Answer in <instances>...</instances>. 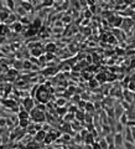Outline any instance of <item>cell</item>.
Segmentation results:
<instances>
[{"mask_svg":"<svg viewBox=\"0 0 135 149\" xmlns=\"http://www.w3.org/2000/svg\"><path fill=\"white\" fill-rule=\"evenodd\" d=\"M91 147H92V149H102L100 146H99V142H94Z\"/></svg>","mask_w":135,"mask_h":149,"instance_id":"4dcf8cb0","label":"cell"},{"mask_svg":"<svg viewBox=\"0 0 135 149\" xmlns=\"http://www.w3.org/2000/svg\"><path fill=\"white\" fill-rule=\"evenodd\" d=\"M108 42L110 44H113V42H115V37H113V36H110L109 39H108Z\"/></svg>","mask_w":135,"mask_h":149,"instance_id":"74e56055","label":"cell"},{"mask_svg":"<svg viewBox=\"0 0 135 149\" xmlns=\"http://www.w3.org/2000/svg\"><path fill=\"white\" fill-rule=\"evenodd\" d=\"M123 143H124V137L121 133H115L113 135V144L115 149H121Z\"/></svg>","mask_w":135,"mask_h":149,"instance_id":"3957f363","label":"cell"},{"mask_svg":"<svg viewBox=\"0 0 135 149\" xmlns=\"http://www.w3.org/2000/svg\"><path fill=\"white\" fill-rule=\"evenodd\" d=\"M84 107H85V109H87V111H94V106H93L92 103H89V102L85 103Z\"/></svg>","mask_w":135,"mask_h":149,"instance_id":"d4e9b609","label":"cell"},{"mask_svg":"<svg viewBox=\"0 0 135 149\" xmlns=\"http://www.w3.org/2000/svg\"><path fill=\"white\" fill-rule=\"evenodd\" d=\"M14 67H15V70L22 68V61H15L14 62Z\"/></svg>","mask_w":135,"mask_h":149,"instance_id":"603a6c76","label":"cell"},{"mask_svg":"<svg viewBox=\"0 0 135 149\" xmlns=\"http://www.w3.org/2000/svg\"><path fill=\"white\" fill-rule=\"evenodd\" d=\"M89 86L91 87H97L98 86V81L97 80H91L89 81Z\"/></svg>","mask_w":135,"mask_h":149,"instance_id":"f546056e","label":"cell"},{"mask_svg":"<svg viewBox=\"0 0 135 149\" xmlns=\"http://www.w3.org/2000/svg\"><path fill=\"white\" fill-rule=\"evenodd\" d=\"M45 50H46V52H55V50H56V44L55 42H48L46 44V46H45Z\"/></svg>","mask_w":135,"mask_h":149,"instance_id":"7c38bea8","label":"cell"},{"mask_svg":"<svg viewBox=\"0 0 135 149\" xmlns=\"http://www.w3.org/2000/svg\"><path fill=\"white\" fill-rule=\"evenodd\" d=\"M34 29H36V30H39V29L42 26V21H41V19L40 18H36L34 21H32V25H31Z\"/></svg>","mask_w":135,"mask_h":149,"instance_id":"5bb4252c","label":"cell"},{"mask_svg":"<svg viewBox=\"0 0 135 149\" xmlns=\"http://www.w3.org/2000/svg\"><path fill=\"white\" fill-rule=\"evenodd\" d=\"M35 98L37 99L40 103L42 105H46L50 101V97H51V92L46 88V86H37V88L35 91Z\"/></svg>","mask_w":135,"mask_h":149,"instance_id":"6da1fadb","label":"cell"},{"mask_svg":"<svg viewBox=\"0 0 135 149\" xmlns=\"http://www.w3.org/2000/svg\"><path fill=\"white\" fill-rule=\"evenodd\" d=\"M9 31H10V29H9V26H7L6 24H4V23L0 24V35H1V36H5Z\"/></svg>","mask_w":135,"mask_h":149,"instance_id":"30bf717a","label":"cell"},{"mask_svg":"<svg viewBox=\"0 0 135 149\" xmlns=\"http://www.w3.org/2000/svg\"><path fill=\"white\" fill-rule=\"evenodd\" d=\"M83 140H84V144H85V146H92V144L94 143V137L92 135V133H88L87 135L84 137Z\"/></svg>","mask_w":135,"mask_h":149,"instance_id":"9c48e42d","label":"cell"},{"mask_svg":"<svg viewBox=\"0 0 135 149\" xmlns=\"http://www.w3.org/2000/svg\"><path fill=\"white\" fill-rule=\"evenodd\" d=\"M30 117L34 122L40 123V122H45L46 121V114H45L43 111H40L37 108H34L32 111H30Z\"/></svg>","mask_w":135,"mask_h":149,"instance_id":"7a4b0ae2","label":"cell"},{"mask_svg":"<svg viewBox=\"0 0 135 149\" xmlns=\"http://www.w3.org/2000/svg\"><path fill=\"white\" fill-rule=\"evenodd\" d=\"M18 11H19V14H20V15H21V18H22V16H25V14H26V11H25V10H24V9H22V8H21V6H20V8H19V9H18Z\"/></svg>","mask_w":135,"mask_h":149,"instance_id":"d6a6232c","label":"cell"},{"mask_svg":"<svg viewBox=\"0 0 135 149\" xmlns=\"http://www.w3.org/2000/svg\"><path fill=\"white\" fill-rule=\"evenodd\" d=\"M22 106H24V109L27 111L28 113H30V111L34 109L35 102H34V99H32L31 97H26V98L22 101Z\"/></svg>","mask_w":135,"mask_h":149,"instance_id":"277c9868","label":"cell"},{"mask_svg":"<svg viewBox=\"0 0 135 149\" xmlns=\"http://www.w3.org/2000/svg\"><path fill=\"white\" fill-rule=\"evenodd\" d=\"M36 34H37V30H36V29H34V27H30V29H28V30H27V32H26V36H32V35H36Z\"/></svg>","mask_w":135,"mask_h":149,"instance_id":"ffe728a7","label":"cell"},{"mask_svg":"<svg viewBox=\"0 0 135 149\" xmlns=\"http://www.w3.org/2000/svg\"><path fill=\"white\" fill-rule=\"evenodd\" d=\"M11 29H13L15 32H20L22 30V24L20 21H15L13 25H11Z\"/></svg>","mask_w":135,"mask_h":149,"instance_id":"8fae6325","label":"cell"},{"mask_svg":"<svg viewBox=\"0 0 135 149\" xmlns=\"http://www.w3.org/2000/svg\"><path fill=\"white\" fill-rule=\"evenodd\" d=\"M6 126V119L5 118H0V127Z\"/></svg>","mask_w":135,"mask_h":149,"instance_id":"d590c367","label":"cell"},{"mask_svg":"<svg viewBox=\"0 0 135 149\" xmlns=\"http://www.w3.org/2000/svg\"><path fill=\"white\" fill-rule=\"evenodd\" d=\"M20 20H21V21H20L21 24H28V20H27V18H25V16H22Z\"/></svg>","mask_w":135,"mask_h":149,"instance_id":"8d00e7d4","label":"cell"},{"mask_svg":"<svg viewBox=\"0 0 135 149\" xmlns=\"http://www.w3.org/2000/svg\"><path fill=\"white\" fill-rule=\"evenodd\" d=\"M18 118L19 119H28L30 118V113H28L27 111H25L24 108H21L19 111V113H18Z\"/></svg>","mask_w":135,"mask_h":149,"instance_id":"ba28073f","label":"cell"},{"mask_svg":"<svg viewBox=\"0 0 135 149\" xmlns=\"http://www.w3.org/2000/svg\"><path fill=\"white\" fill-rule=\"evenodd\" d=\"M22 67L24 68H31V62L30 61H24L22 62Z\"/></svg>","mask_w":135,"mask_h":149,"instance_id":"4316f807","label":"cell"},{"mask_svg":"<svg viewBox=\"0 0 135 149\" xmlns=\"http://www.w3.org/2000/svg\"><path fill=\"white\" fill-rule=\"evenodd\" d=\"M3 105L4 106H6V107H9V108H15V106H16V102L15 101H11V99H6V101H4L3 102Z\"/></svg>","mask_w":135,"mask_h":149,"instance_id":"2e32d148","label":"cell"},{"mask_svg":"<svg viewBox=\"0 0 135 149\" xmlns=\"http://www.w3.org/2000/svg\"><path fill=\"white\" fill-rule=\"evenodd\" d=\"M130 128V132H132V137H133V140L135 143V127H129Z\"/></svg>","mask_w":135,"mask_h":149,"instance_id":"836d02e7","label":"cell"},{"mask_svg":"<svg viewBox=\"0 0 135 149\" xmlns=\"http://www.w3.org/2000/svg\"><path fill=\"white\" fill-rule=\"evenodd\" d=\"M28 124H30V121L28 119H19V126L21 127V128H26L28 127Z\"/></svg>","mask_w":135,"mask_h":149,"instance_id":"e0dca14e","label":"cell"},{"mask_svg":"<svg viewBox=\"0 0 135 149\" xmlns=\"http://www.w3.org/2000/svg\"><path fill=\"white\" fill-rule=\"evenodd\" d=\"M123 146H124V149H135V146L133 143L125 142V140H124V143H123Z\"/></svg>","mask_w":135,"mask_h":149,"instance_id":"44dd1931","label":"cell"},{"mask_svg":"<svg viewBox=\"0 0 135 149\" xmlns=\"http://www.w3.org/2000/svg\"><path fill=\"white\" fill-rule=\"evenodd\" d=\"M115 111H117V117H119V114H120V116L123 114V107H121V106H118Z\"/></svg>","mask_w":135,"mask_h":149,"instance_id":"83f0119b","label":"cell"},{"mask_svg":"<svg viewBox=\"0 0 135 149\" xmlns=\"http://www.w3.org/2000/svg\"><path fill=\"white\" fill-rule=\"evenodd\" d=\"M6 5H7V8H9V10H13L14 6H15V4H14V1H11V0H7Z\"/></svg>","mask_w":135,"mask_h":149,"instance_id":"484cf974","label":"cell"},{"mask_svg":"<svg viewBox=\"0 0 135 149\" xmlns=\"http://www.w3.org/2000/svg\"><path fill=\"white\" fill-rule=\"evenodd\" d=\"M105 81V80H107V73H99V74H98V76H97V81Z\"/></svg>","mask_w":135,"mask_h":149,"instance_id":"7402d4cb","label":"cell"},{"mask_svg":"<svg viewBox=\"0 0 135 149\" xmlns=\"http://www.w3.org/2000/svg\"><path fill=\"white\" fill-rule=\"evenodd\" d=\"M62 21H63V23H69V21H71V16H69V15H66V16H63Z\"/></svg>","mask_w":135,"mask_h":149,"instance_id":"e575fe53","label":"cell"},{"mask_svg":"<svg viewBox=\"0 0 135 149\" xmlns=\"http://www.w3.org/2000/svg\"><path fill=\"white\" fill-rule=\"evenodd\" d=\"M115 131H117V133H121V131H123V124L118 123V124H117V128H115Z\"/></svg>","mask_w":135,"mask_h":149,"instance_id":"f1b7e54d","label":"cell"},{"mask_svg":"<svg viewBox=\"0 0 135 149\" xmlns=\"http://www.w3.org/2000/svg\"><path fill=\"white\" fill-rule=\"evenodd\" d=\"M41 55H42V50H41V47H34L31 50V56L40 57Z\"/></svg>","mask_w":135,"mask_h":149,"instance_id":"4fadbf2b","label":"cell"},{"mask_svg":"<svg viewBox=\"0 0 135 149\" xmlns=\"http://www.w3.org/2000/svg\"><path fill=\"white\" fill-rule=\"evenodd\" d=\"M91 12H89V11H87V12H85V18H91Z\"/></svg>","mask_w":135,"mask_h":149,"instance_id":"b9f144b4","label":"cell"},{"mask_svg":"<svg viewBox=\"0 0 135 149\" xmlns=\"http://www.w3.org/2000/svg\"><path fill=\"white\" fill-rule=\"evenodd\" d=\"M109 20H110V23H112L114 26H121L123 18H120V16H112Z\"/></svg>","mask_w":135,"mask_h":149,"instance_id":"52a82bcc","label":"cell"},{"mask_svg":"<svg viewBox=\"0 0 135 149\" xmlns=\"http://www.w3.org/2000/svg\"><path fill=\"white\" fill-rule=\"evenodd\" d=\"M10 16V10L9 9H0V21H6Z\"/></svg>","mask_w":135,"mask_h":149,"instance_id":"5b68a950","label":"cell"},{"mask_svg":"<svg viewBox=\"0 0 135 149\" xmlns=\"http://www.w3.org/2000/svg\"><path fill=\"white\" fill-rule=\"evenodd\" d=\"M46 132H45L43 129H40L36 132V134H35V140L36 142H41V140H43L45 139V137H46Z\"/></svg>","mask_w":135,"mask_h":149,"instance_id":"8992f818","label":"cell"},{"mask_svg":"<svg viewBox=\"0 0 135 149\" xmlns=\"http://www.w3.org/2000/svg\"><path fill=\"white\" fill-rule=\"evenodd\" d=\"M119 118H120V121H119L120 124H126V123H128V114H126V113H123Z\"/></svg>","mask_w":135,"mask_h":149,"instance_id":"d6986e66","label":"cell"},{"mask_svg":"<svg viewBox=\"0 0 135 149\" xmlns=\"http://www.w3.org/2000/svg\"><path fill=\"white\" fill-rule=\"evenodd\" d=\"M99 146H100L102 149H109V144L107 143V140H105L104 138L99 140Z\"/></svg>","mask_w":135,"mask_h":149,"instance_id":"ac0fdd59","label":"cell"},{"mask_svg":"<svg viewBox=\"0 0 135 149\" xmlns=\"http://www.w3.org/2000/svg\"><path fill=\"white\" fill-rule=\"evenodd\" d=\"M51 5H54V1H52V0H47L46 3H42V6H51Z\"/></svg>","mask_w":135,"mask_h":149,"instance_id":"1f68e13d","label":"cell"},{"mask_svg":"<svg viewBox=\"0 0 135 149\" xmlns=\"http://www.w3.org/2000/svg\"><path fill=\"white\" fill-rule=\"evenodd\" d=\"M39 59H40V61L41 62H46L47 60H46V56H43V55H41L40 57H39Z\"/></svg>","mask_w":135,"mask_h":149,"instance_id":"f35d334b","label":"cell"},{"mask_svg":"<svg viewBox=\"0 0 135 149\" xmlns=\"http://www.w3.org/2000/svg\"><path fill=\"white\" fill-rule=\"evenodd\" d=\"M76 117H77V119H84V111L77 112V113H76Z\"/></svg>","mask_w":135,"mask_h":149,"instance_id":"cb8c5ba5","label":"cell"},{"mask_svg":"<svg viewBox=\"0 0 135 149\" xmlns=\"http://www.w3.org/2000/svg\"><path fill=\"white\" fill-rule=\"evenodd\" d=\"M57 105H58V106H63V105H64V99H58Z\"/></svg>","mask_w":135,"mask_h":149,"instance_id":"ab89813d","label":"cell"},{"mask_svg":"<svg viewBox=\"0 0 135 149\" xmlns=\"http://www.w3.org/2000/svg\"><path fill=\"white\" fill-rule=\"evenodd\" d=\"M58 113H60V114L66 113V108H58Z\"/></svg>","mask_w":135,"mask_h":149,"instance_id":"60d3db41","label":"cell"},{"mask_svg":"<svg viewBox=\"0 0 135 149\" xmlns=\"http://www.w3.org/2000/svg\"><path fill=\"white\" fill-rule=\"evenodd\" d=\"M20 6H21L25 11H30V10H32L31 3H27V1H21V3H20Z\"/></svg>","mask_w":135,"mask_h":149,"instance_id":"9a60e30c","label":"cell"}]
</instances>
